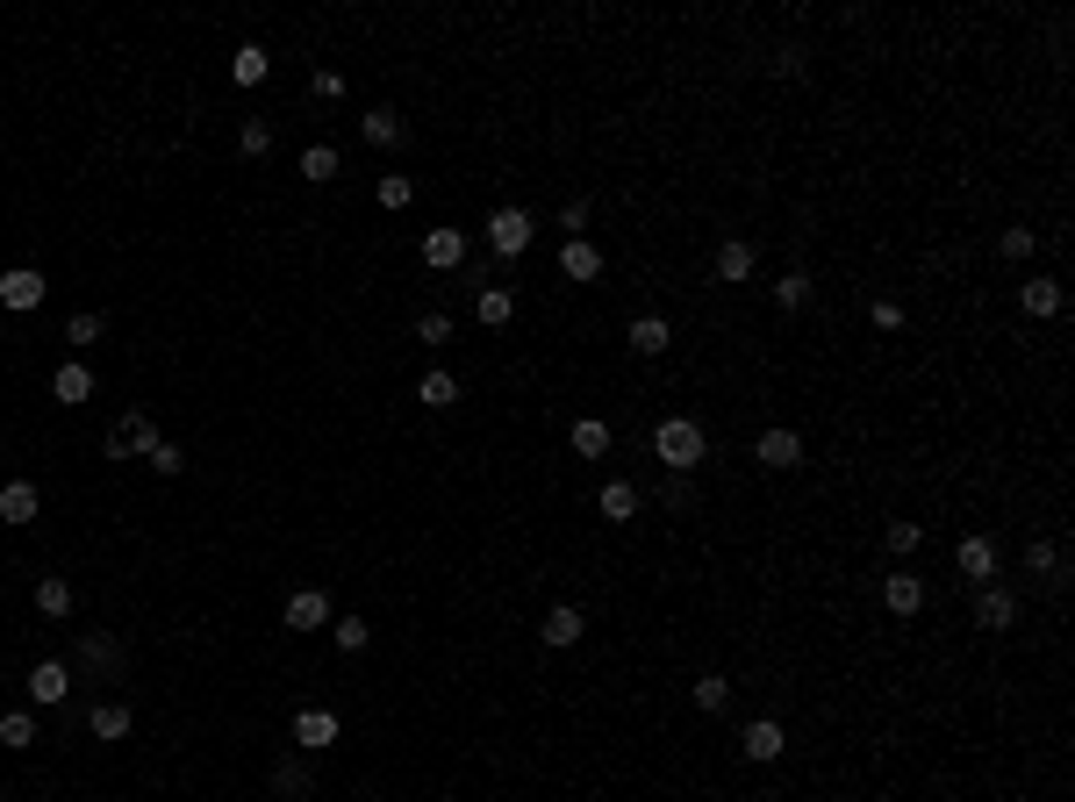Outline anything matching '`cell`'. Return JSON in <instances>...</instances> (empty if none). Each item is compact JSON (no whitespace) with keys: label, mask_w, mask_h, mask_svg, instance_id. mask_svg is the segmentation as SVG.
Wrapping results in <instances>:
<instances>
[{"label":"cell","mask_w":1075,"mask_h":802,"mask_svg":"<svg viewBox=\"0 0 1075 802\" xmlns=\"http://www.w3.org/2000/svg\"><path fill=\"white\" fill-rule=\"evenodd\" d=\"M130 723H136V717H130L123 702H94V709H86V731H94L101 746H123V738H130Z\"/></svg>","instance_id":"16"},{"label":"cell","mask_w":1075,"mask_h":802,"mask_svg":"<svg viewBox=\"0 0 1075 802\" xmlns=\"http://www.w3.org/2000/svg\"><path fill=\"white\" fill-rule=\"evenodd\" d=\"M179 466H187V451H179V445H173V437H165V445H158V451H151V473H165V480H173V473H179Z\"/></svg>","instance_id":"43"},{"label":"cell","mask_w":1075,"mask_h":802,"mask_svg":"<svg viewBox=\"0 0 1075 802\" xmlns=\"http://www.w3.org/2000/svg\"><path fill=\"white\" fill-rule=\"evenodd\" d=\"M0 746H37V717H29V709H8V717H0Z\"/></svg>","instance_id":"36"},{"label":"cell","mask_w":1075,"mask_h":802,"mask_svg":"<svg viewBox=\"0 0 1075 802\" xmlns=\"http://www.w3.org/2000/svg\"><path fill=\"white\" fill-rule=\"evenodd\" d=\"M753 265H761V251L746 244V237H732V244L717 251V280L724 287H738V280H753Z\"/></svg>","instance_id":"24"},{"label":"cell","mask_w":1075,"mask_h":802,"mask_svg":"<svg viewBox=\"0 0 1075 802\" xmlns=\"http://www.w3.org/2000/svg\"><path fill=\"white\" fill-rule=\"evenodd\" d=\"M1019 309L1033 315V323H1040V315H1062V280H1025L1019 287Z\"/></svg>","instance_id":"27"},{"label":"cell","mask_w":1075,"mask_h":802,"mask_svg":"<svg viewBox=\"0 0 1075 802\" xmlns=\"http://www.w3.org/2000/svg\"><path fill=\"white\" fill-rule=\"evenodd\" d=\"M689 695H695V709H710V717H717V709L732 702V680H724V674H703V680H695Z\"/></svg>","instance_id":"38"},{"label":"cell","mask_w":1075,"mask_h":802,"mask_svg":"<svg viewBox=\"0 0 1075 802\" xmlns=\"http://www.w3.org/2000/svg\"><path fill=\"white\" fill-rule=\"evenodd\" d=\"M953 566H961L968 587H990L996 581V544L990 538H961V544H953Z\"/></svg>","instance_id":"5"},{"label":"cell","mask_w":1075,"mask_h":802,"mask_svg":"<svg viewBox=\"0 0 1075 802\" xmlns=\"http://www.w3.org/2000/svg\"><path fill=\"white\" fill-rule=\"evenodd\" d=\"M445 337H452V315L423 309V315H416V344H445Z\"/></svg>","instance_id":"41"},{"label":"cell","mask_w":1075,"mask_h":802,"mask_svg":"<svg viewBox=\"0 0 1075 802\" xmlns=\"http://www.w3.org/2000/svg\"><path fill=\"white\" fill-rule=\"evenodd\" d=\"M775 72H782V80H796V72H804V51H796V43H782V51H775Z\"/></svg>","instance_id":"46"},{"label":"cell","mask_w":1075,"mask_h":802,"mask_svg":"<svg viewBox=\"0 0 1075 802\" xmlns=\"http://www.w3.org/2000/svg\"><path fill=\"white\" fill-rule=\"evenodd\" d=\"M573 451H581V459H602V451H610V423L581 416V423H573Z\"/></svg>","instance_id":"34"},{"label":"cell","mask_w":1075,"mask_h":802,"mask_svg":"<svg viewBox=\"0 0 1075 802\" xmlns=\"http://www.w3.org/2000/svg\"><path fill=\"white\" fill-rule=\"evenodd\" d=\"M660 502H668V509H689V473H674L668 488H660Z\"/></svg>","instance_id":"48"},{"label":"cell","mask_w":1075,"mask_h":802,"mask_svg":"<svg viewBox=\"0 0 1075 802\" xmlns=\"http://www.w3.org/2000/svg\"><path fill=\"white\" fill-rule=\"evenodd\" d=\"M316 789V774H309V767H301V760H280V767H272V795H309Z\"/></svg>","instance_id":"32"},{"label":"cell","mask_w":1075,"mask_h":802,"mask_svg":"<svg viewBox=\"0 0 1075 802\" xmlns=\"http://www.w3.org/2000/svg\"><path fill=\"white\" fill-rule=\"evenodd\" d=\"M416 402H423V408H452V402H459V381H452L445 366L423 373V381H416Z\"/></svg>","instance_id":"30"},{"label":"cell","mask_w":1075,"mask_h":802,"mask_svg":"<svg viewBox=\"0 0 1075 802\" xmlns=\"http://www.w3.org/2000/svg\"><path fill=\"white\" fill-rule=\"evenodd\" d=\"M668 344H674L668 315H639V323H631V352H639V358H660Z\"/></svg>","instance_id":"25"},{"label":"cell","mask_w":1075,"mask_h":802,"mask_svg":"<svg viewBox=\"0 0 1075 802\" xmlns=\"http://www.w3.org/2000/svg\"><path fill=\"white\" fill-rule=\"evenodd\" d=\"M753 459H761L767 473H796V466H804V437H796V430H767L761 445H753Z\"/></svg>","instance_id":"7"},{"label":"cell","mask_w":1075,"mask_h":802,"mask_svg":"<svg viewBox=\"0 0 1075 802\" xmlns=\"http://www.w3.org/2000/svg\"><path fill=\"white\" fill-rule=\"evenodd\" d=\"M474 315H480V323H488V330H503V323H509V315H517V294H509V287H480V301H474Z\"/></svg>","instance_id":"29"},{"label":"cell","mask_w":1075,"mask_h":802,"mask_svg":"<svg viewBox=\"0 0 1075 802\" xmlns=\"http://www.w3.org/2000/svg\"><path fill=\"white\" fill-rule=\"evenodd\" d=\"M423 265H431V272L466 265V230H431V237H423Z\"/></svg>","instance_id":"11"},{"label":"cell","mask_w":1075,"mask_h":802,"mask_svg":"<svg viewBox=\"0 0 1075 802\" xmlns=\"http://www.w3.org/2000/svg\"><path fill=\"white\" fill-rule=\"evenodd\" d=\"M72 602H80V595H72V581H65V573H43V581H37V610H43V616H58V624H65V616H72Z\"/></svg>","instance_id":"26"},{"label":"cell","mask_w":1075,"mask_h":802,"mask_svg":"<svg viewBox=\"0 0 1075 802\" xmlns=\"http://www.w3.org/2000/svg\"><path fill=\"white\" fill-rule=\"evenodd\" d=\"M237 150H245V158H266V150H272V123H266V115H251V123L237 129Z\"/></svg>","instance_id":"39"},{"label":"cell","mask_w":1075,"mask_h":802,"mask_svg":"<svg viewBox=\"0 0 1075 802\" xmlns=\"http://www.w3.org/2000/svg\"><path fill=\"white\" fill-rule=\"evenodd\" d=\"M266 72H272L266 43H237V51H230V80L237 86H266Z\"/></svg>","instance_id":"23"},{"label":"cell","mask_w":1075,"mask_h":802,"mask_svg":"<svg viewBox=\"0 0 1075 802\" xmlns=\"http://www.w3.org/2000/svg\"><path fill=\"white\" fill-rule=\"evenodd\" d=\"M373 201H381V208H409V201H416V179H409V173H381Z\"/></svg>","instance_id":"37"},{"label":"cell","mask_w":1075,"mask_h":802,"mask_svg":"<svg viewBox=\"0 0 1075 802\" xmlns=\"http://www.w3.org/2000/svg\"><path fill=\"white\" fill-rule=\"evenodd\" d=\"M72 695V667L65 659H37V667H29V702L37 709H58Z\"/></svg>","instance_id":"4"},{"label":"cell","mask_w":1075,"mask_h":802,"mask_svg":"<svg viewBox=\"0 0 1075 802\" xmlns=\"http://www.w3.org/2000/svg\"><path fill=\"white\" fill-rule=\"evenodd\" d=\"M1019 624V595H1011V587H975V631H1011Z\"/></svg>","instance_id":"6"},{"label":"cell","mask_w":1075,"mask_h":802,"mask_svg":"<svg viewBox=\"0 0 1075 802\" xmlns=\"http://www.w3.org/2000/svg\"><path fill=\"white\" fill-rule=\"evenodd\" d=\"M359 136H366L373 150H395L402 136H409V123H402L395 108H366V115H359Z\"/></svg>","instance_id":"13"},{"label":"cell","mask_w":1075,"mask_h":802,"mask_svg":"<svg viewBox=\"0 0 1075 802\" xmlns=\"http://www.w3.org/2000/svg\"><path fill=\"white\" fill-rule=\"evenodd\" d=\"M1025 573H1040L1047 587H1062V581H1068V559H1062V544L1033 538V544H1025Z\"/></svg>","instance_id":"17"},{"label":"cell","mask_w":1075,"mask_h":802,"mask_svg":"<svg viewBox=\"0 0 1075 802\" xmlns=\"http://www.w3.org/2000/svg\"><path fill=\"white\" fill-rule=\"evenodd\" d=\"M596 509H602V517H610V523H631V517H639V509H645V494L631 488V480H610V488L596 494Z\"/></svg>","instance_id":"21"},{"label":"cell","mask_w":1075,"mask_h":802,"mask_svg":"<svg viewBox=\"0 0 1075 802\" xmlns=\"http://www.w3.org/2000/svg\"><path fill=\"white\" fill-rule=\"evenodd\" d=\"M294 746H301V752L338 746V717H330V709H301V717H294Z\"/></svg>","instance_id":"12"},{"label":"cell","mask_w":1075,"mask_h":802,"mask_svg":"<svg viewBox=\"0 0 1075 802\" xmlns=\"http://www.w3.org/2000/svg\"><path fill=\"white\" fill-rule=\"evenodd\" d=\"M338 173H344V158L330 144H309V150H301V179H309V187H330Z\"/></svg>","instance_id":"28"},{"label":"cell","mask_w":1075,"mask_h":802,"mask_svg":"<svg viewBox=\"0 0 1075 802\" xmlns=\"http://www.w3.org/2000/svg\"><path fill=\"white\" fill-rule=\"evenodd\" d=\"M559 230L581 237V230H588V201H567V208H559Z\"/></svg>","instance_id":"45"},{"label":"cell","mask_w":1075,"mask_h":802,"mask_svg":"<svg viewBox=\"0 0 1075 802\" xmlns=\"http://www.w3.org/2000/svg\"><path fill=\"white\" fill-rule=\"evenodd\" d=\"M531 237H538L531 208H495V216H488V251H495V259H524Z\"/></svg>","instance_id":"2"},{"label":"cell","mask_w":1075,"mask_h":802,"mask_svg":"<svg viewBox=\"0 0 1075 802\" xmlns=\"http://www.w3.org/2000/svg\"><path fill=\"white\" fill-rule=\"evenodd\" d=\"M653 451H660V466H668V473H695V466L710 459V437H703V423H695V416H668L653 430Z\"/></svg>","instance_id":"1"},{"label":"cell","mask_w":1075,"mask_h":802,"mask_svg":"<svg viewBox=\"0 0 1075 802\" xmlns=\"http://www.w3.org/2000/svg\"><path fill=\"white\" fill-rule=\"evenodd\" d=\"M80 667L86 674H115V667H123V645H115L108 631H86V638H80Z\"/></svg>","instance_id":"18"},{"label":"cell","mask_w":1075,"mask_h":802,"mask_svg":"<svg viewBox=\"0 0 1075 802\" xmlns=\"http://www.w3.org/2000/svg\"><path fill=\"white\" fill-rule=\"evenodd\" d=\"M37 509H43V494L29 488V480H8V488H0V523H37Z\"/></svg>","instance_id":"19"},{"label":"cell","mask_w":1075,"mask_h":802,"mask_svg":"<svg viewBox=\"0 0 1075 802\" xmlns=\"http://www.w3.org/2000/svg\"><path fill=\"white\" fill-rule=\"evenodd\" d=\"M738 746H746L753 767H767V760H782V746H789V738H782L775 717H761V723H746V738H738Z\"/></svg>","instance_id":"15"},{"label":"cell","mask_w":1075,"mask_h":802,"mask_svg":"<svg viewBox=\"0 0 1075 802\" xmlns=\"http://www.w3.org/2000/svg\"><path fill=\"white\" fill-rule=\"evenodd\" d=\"M882 602H889V616H918V610H926V581H918V573H889Z\"/></svg>","instance_id":"14"},{"label":"cell","mask_w":1075,"mask_h":802,"mask_svg":"<svg viewBox=\"0 0 1075 802\" xmlns=\"http://www.w3.org/2000/svg\"><path fill=\"white\" fill-rule=\"evenodd\" d=\"M309 86H316V101H338V94H344V72H330V65H323Z\"/></svg>","instance_id":"44"},{"label":"cell","mask_w":1075,"mask_h":802,"mask_svg":"<svg viewBox=\"0 0 1075 802\" xmlns=\"http://www.w3.org/2000/svg\"><path fill=\"white\" fill-rule=\"evenodd\" d=\"M882 544H889V552H897V559H911L918 544H926V523H918V517H897V523H889V531H882Z\"/></svg>","instance_id":"33"},{"label":"cell","mask_w":1075,"mask_h":802,"mask_svg":"<svg viewBox=\"0 0 1075 802\" xmlns=\"http://www.w3.org/2000/svg\"><path fill=\"white\" fill-rule=\"evenodd\" d=\"M875 330H903V301H875Z\"/></svg>","instance_id":"47"},{"label":"cell","mask_w":1075,"mask_h":802,"mask_svg":"<svg viewBox=\"0 0 1075 802\" xmlns=\"http://www.w3.org/2000/svg\"><path fill=\"white\" fill-rule=\"evenodd\" d=\"M158 445H165V437H158V423H151L144 408H130V416L108 430V445H101V451H108V459H136V451H144V459H151Z\"/></svg>","instance_id":"3"},{"label":"cell","mask_w":1075,"mask_h":802,"mask_svg":"<svg viewBox=\"0 0 1075 802\" xmlns=\"http://www.w3.org/2000/svg\"><path fill=\"white\" fill-rule=\"evenodd\" d=\"M775 309H782V315L810 309V272H782V280H775Z\"/></svg>","instance_id":"31"},{"label":"cell","mask_w":1075,"mask_h":802,"mask_svg":"<svg viewBox=\"0 0 1075 802\" xmlns=\"http://www.w3.org/2000/svg\"><path fill=\"white\" fill-rule=\"evenodd\" d=\"M94 337H101V315H94V309H80V315L65 323V344H94Z\"/></svg>","instance_id":"42"},{"label":"cell","mask_w":1075,"mask_h":802,"mask_svg":"<svg viewBox=\"0 0 1075 802\" xmlns=\"http://www.w3.org/2000/svg\"><path fill=\"white\" fill-rule=\"evenodd\" d=\"M330 638H338V653H366V645H373V624H366V616H338V624H330Z\"/></svg>","instance_id":"35"},{"label":"cell","mask_w":1075,"mask_h":802,"mask_svg":"<svg viewBox=\"0 0 1075 802\" xmlns=\"http://www.w3.org/2000/svg\"><path fill=\"white\" fill-rule=\"evenodd\" d=\"M0 301H8L14 315H29V309H43V272H29V265H14V272H0Z\"/></svg>","instance_id":"9"},{"label":"cell","mask_w":1075,"mask_h":802,"mask_svg":"<svg viewBox=\"0 0 1075 802\" xmlns=\"http://www.w3.org/2000/svg\"><path fill=\"white\" fill-rule=\"evenodd\" d=\"M51 395H58V402H65V408H80L86 395H94V373H86V366H80V358H65V366H58V373H51Z\"/></svg>","instance_id":"20"},{"label":"cell","mask_w":1075,"mask_h":802,"mask_svg":"<svg viewBox=\"0 0 1075 802\" xmlns=\"http://www.w3.org/2000/svg\"><path fill=\"white\" fill-rule=\"evenodd\" d=\"M559 272H567V280H596V272H602V251L588 244V237H567V244H559Z\"/></svg>","instance_id":"22"},{"label":"cell","mask_w":1075,"mask_h":802,"mask_svg":"<svg viewBox=\"0 0 1075 802\" xmlns=\"http://www.w3.org/2000/svg\"><path fill=\"white\" fill-rule=\"evenodd\" d=\"M287 631H330V595L323 587H294V595H287Z\"/></svg>","instance_id":"8"},{"label":"cell","mask_w":1075,"mask_h":802,"mask_svg":"<svg viewBox=\"0 0 1075 802\" xmlns=\"http://www.w3.org/2000/svg\"><path fill=\"white\" fill-rule=\"evenodd\" d=\"M581 631H588V616H581V610H567V602H559V610H545L538 638L552 645V653H567V645H581Z\"/></svg>","instance_id":"10"},{"label":"cell","mask_w":1075,"mask_h":802,"mask_svg":"<svg viewBox=\"0 0 1075 802\" xmlns=\"http://www.w3.org/2000/svg\"><path fill=\"white\" fill-rule=\"evenodd\" d=\"M1033 244H1040V230H1025V222L996 237V251H1004V259H1033Z\"/></svg>","instance_id":"40"}]
</instances>
